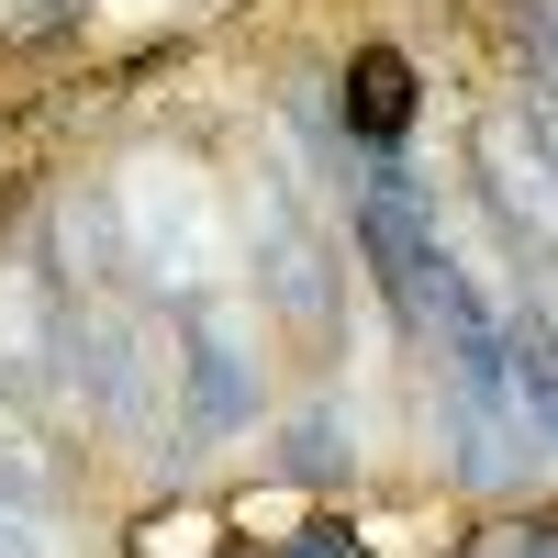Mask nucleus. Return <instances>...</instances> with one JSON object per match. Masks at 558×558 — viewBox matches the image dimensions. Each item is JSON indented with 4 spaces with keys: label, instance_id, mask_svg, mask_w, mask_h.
Returning <instances> with one entry per match:
<instances>
[{
    "label": "nucleus",
    "instance_id": "1",
    "mask_svg": "<svg viewBox=\"0 0 558 558\" xmlns=\"http://www.w3.org/2000/svg\"><path fill=\"white\" fill-rule=\"evenodd\" d=\"M347 123L368 134V146H402V123H413V89H402V57H391V45H368V57L347 68Z\"/></svg>",
    "mask_w": 558,
    "mask_h": 558
},
{
    "label": "nucleus",
    "instance_id": "2",
    "mask_svg": "<svg viewBox=\"0 0 558 558\" xmlns=\"http://www.w3.org/2000/svg\"><path fill=\"white\" fill-rule=\"evenodd\" d=\"M481 157H492V179H502V202H514L536 235L558 246V168H547V157H525V123H492V146H481Z\"/></svg>",
    "mask_w": 558,
    "mask_h": 558
},
{
    "label": "nucleus",
    "instance_id": "3",
    "mask_svg": "<svg viewBox=\"0 0 558 558\" xmlns=\"http://www.w3.org/2000/svg\"><path fill=\"white\" fill-rule=\"evenodd\" d=\"M0 558H57V547H45V514H23V502H0Z\"/></svg>",
    "mask_w": 558,
    "mask_h": 558
},
{
    "label": "nucleus",
    "instance_id": "4",
    "mask_svg": "<svg viewBox=\"0 0 558 558\" xmlns=\"http://www.w3.org/2000/svg\"><path fill=\"white\" fill-rule=\"evenodd\" d=\"M302 558H347V547H302Z\"/></svg>",
    "mask_w": 558,
    "mask_h": 558
}]
</instances>
